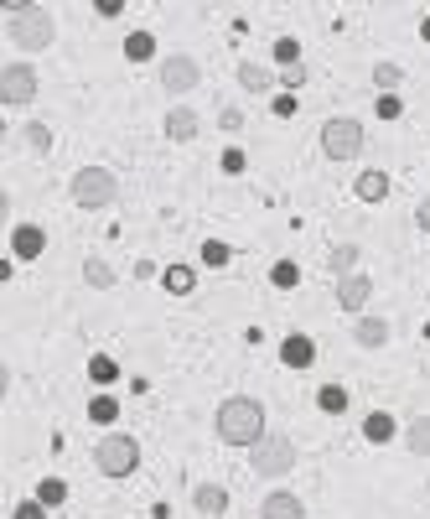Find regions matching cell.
Masks as SVG:
<instances>
[{"mask_svg": "<svg viewBox=\"0 0 430 519\" xmlns=\"http://www.w3.org/2000/svg\"><path fill=\"white\" fill-rule=\"evenodd\" d=\"M124 58H130V62H151V58H156V37H151V32H130Z\"/></svg>", "mask_w": 430, "mask_h": 519, "instance_id": "603a6c76", "label": "cell"}, {"mask_svg": "<svg viewBox=\"0 0 430 519\" xmlns=\"http://www.w3.org/2000/svg\"><path fill=\"white\" fill-rule=\"evenodd\" d=\"M16 519H47V509H41L37 498H26V504H16Z\"/></svg>", "mask_w": 430, "mask_h": 519, "instance_id": "e575fe53", "label": "cell"}, {"mask_svg": "<svg viewBox=\"0 0 430 519\" xmlns=\"http://www.w3.org/2000/svg\"><path fill=\"white\" fill-rule=\"evenodd\" d=\"M161 286L171 291V296H192V286H197V270H192V265H166V270H161Z\"/></svg>", "mask_w": 430, "mask_h": 519, "instance_id": "ac0fdd59", "label": "cell"}, {"mask_svg": "<svg viewBox=\"0 0 430 519\" xmlns=\"http://www.w3.org/2000/svg\"><path fill=\"white\" fill-rule=\"evenodd\" d=\"M260 519H306V504L296 494H286V488H275V494L260 504Z\"/></svg>", "mask_w": 430, "mask_h": 519, "instance_id": "4fadbf2b", "label": "cell"}, {"mask_svg": "<svg viewBox=\"0 0 430 519\" xmlns=\"http://www.w3.org/2000/svg\"><path fill=\"white\" fill-rule=\"evenodd\" d=\"M352 192H358L363 203H384V198H389V177H384V171L373 166V171H363V177L352 182Z\"/></svg>", "mask_w": 430, "mask_h": 519, "instance_id": "e0dca14e", "label": "cell"}, {"mask_svg": "<svg viewBox=\"0 0 430 519\" xmlns=\"http://www.w3.org/2000/svg\"><path fill=\"white\" fill-rule=\"evenodd\" d=\"M21 135H26V145H32V151H37V156H47V151H52V130H47V125H26V130H21Z\"/></svg>", "mask_w": 430, "mask_h": 519, "instance_id": "83f0119b", "label": "cell"}, {"mask_svg": "<svg viewBox=\"0 0 430 519\" xmlns=\"http://www.w3.org/2000/svg\"><path fill=\"white\" fill-rule=\"evenodd\" d=\"M316 405H322L327 415H343V411H348V390H343V385H322Z\"/></svg>", "mask_w": 430, "mask_h": 519, "instance_id": "d4e9b609", "label": "cell"}, {"mask_svg": "<svg viewBox=\"0 0 430 519\" xmlns=\"http://www.w3.org/2000/svg\"><path fill=\"white\" fill-rule=\"evenodd\" d=\"M161 130L177 145H187V141H197V135H203V120H197V109H192V104H171V109H166V120H161Z\"/></svg>", "mask_w": 430, "mask_h": 519, "instance_id": "9c48e42d", "label": "cell"}, {"mask_svg": "<svg viewBox=\"0 0 430 519\" xmlns=\"http://www.w3.org/2000/svg\"><path fill=\"white\" fill-rule=\"evenodd\" d=\"M203 260H207V265H228V245H224V239H207Z\"/></svg>", "mask_w": 430, "mask_h": 519, "instance_id": "1f68e13d", "label": "cell"}, {"mask_svg": "<svg viewBox=\"0 0 430 519\" xmlns=\"http://www.w3.org/2000/svg\"><path fill=\"white\" fill-rule=\"evenodd\" d=\"M83 281H88L94 291H109V286H114V265L99 260V255H88V260H83Z\"/></svg>", "mask_w": 430, "mask_h": 519, "instance_id": "ffe728a7", "label": "cell"}, {"mask_svg": "<svg viewBox=\"0 0 430 519\" xmlns=\"http://www.w3.org/2000/svg\"><path fill=\"white\" fill-rule=\"evenodd\" d=\"M192 509L207 514V519L228 514V488H224V483H197V488H192Z\"/></svg>", "mask_w": 430, "mask_h": 519, "instance_id": "7c38bea8", "label": "cell"}, {"mask_svg": "<svg viewBox=\"0 0 430 519\" xmlns=\"http://www.w3.org/2000/svg\"><path fill=\"white\" fill-rule=\"evenodd\" d=\"M275 62H280V73H286V68H296V62H301V42L280 37V42H275Z\"/></svg>", "mask_w": 430, "mask_h": 519, "instance_id": "f1b7e54d", "label": "cell"}, {"mask_svg": "<svg viewBox=\"0 0 430 519\" xmlns=\"http://www.w3.org/2000/svg\"><path fill=\"white\" fill-rule=\"evenodd\" d=\"M275 83H280L275 68H265V62H239V88H244V94H275Z\"/></svg>", "mask_w": 430, "mask_h": 519, "instance_id": "8fae6325", "label": "cell"}, {"mask_svg": "<svg viewBox=\"0 0 430 519\" xmlns=\"http://www.w3.org/2000/svg\"><path fill=\"white\" fill-rule=\"evenodd\" d=\"M88 379H99V385H109V379H120V364H114V358H88Z\"/></svg>", "mask_w": 430, "mask_h": 519, "instance_id": "4dcf8cb0", "label": "cell"}, {"mask_svg": "<svg viewBox=\"0 0 430 519\" xmlns=\"http://www.w3.org/2000/svg\"><path fill=\"white\" fill-rule=\"evenodd\" d=\"M94 11H99L104 21H114V16H120V11H124V5H120V0H99V5H94Z\"/></svg>", "mask_w": 430, "mask_h": 519, "instance_id": "74e56055", "label": "cell"}, {"mask_svg": "<svg viewBox=\"0 0 430 519\" xmlns=\"http://www.w3.org/2000/svg\"><path fill=\"white\" fill-rule=\"evenodd\" d=\"M11 11V42H16L21 52H47L52 47V37H58V21H52V11L47 5H26V0H11L5 5Z\"/></svg>", "mask_w": 430, "mask_h": 519, "instance_id": "7a4b0ae2", "label": "cell"}, {"mask_svg": "<svg viewBox=\"0 0 430 519\" xmlns=\"http://www.w3.org/2000/svg\"><path fill=\"white\" fill-rule=\"evenodd\" d=\"M358 260H363V249H358V245H337L327 265H332V275H337V281H348V275H358Z\"/></svg>", "mask_w": 430, "mask_h": 519, "instance_id": "d6986e66", "label": "cell"}, {"mask_svg": "<svg viewBox=\"0 0 430 519\" xmlns=\"http://www.w3.org/2000/svg\"><path fill=\"white\" fill-rule=\"evenodd\" d=\"M363 125L358 120H348V115H337V120H327L322 125V156L327 162H358L363 156Z\"/></svg>", "mask_w": 430, "mask_h": 519, "instance_id": "5b68a950", "label": "cell"}, {"mask_svg": "<svg viewBox=\"0 0 430 519\" xmlns=\"http://www.w3.org/2000/svg\"><path fill=\"white\" fill-rule=\"evenodd\" d=\"M280 83H286V88H301V83H306V62H296V68H286V73H280Z\"/></svg>", "mask_w": 430, "mask_h": 519, "instance_id": "d6a6232c", "label": "cell"}, {"mask_svg": "<svg viewBox=\"0 0 430 519\" xmlns=\"http://www.w3.org/2000/svg\"><path fill=\"white\" fill-rule=\"evenodd\" d=\"M420 32H425V42H430V16H425V26H420Z\"/></svg>", "mask_w": 430, "mask_h": 519, "instance_id": "ab89813d", "label": "cell"}, {"mask_svg": "<svg viewBox=\"0 0 430 519\" xmlns=\"http://www.w3.org/2000/svg\"><path fill=\"white\" fill-rule=\"evenodd\" d=\"M270 281H275L280 291H286V286H301V265H296V260H280V265L270 270Z\"/></svg>", "mask_w": 430, "mask_h": 519, "instance_id": "f546056e", "label": "cell"}, {"mask_svg": "<svg viewBox=\"0 0 430 519\" xmlns=\"http://www.w3.org/2000/svg\"><path fill=\"white\" fill-rule=\"evenodd\" d=\"M415 224H420V228H425V234H430V192H425V198H420V203H415Z\"/></svg>", "mask_w": 430, "mask_h": 519, "instance_id": "d590c367", "label": "cell"}, {"mask_svg": "<svg viewBox=\"0 0 430 519\" xmlns=\"http://www.w3.org/2000/svg\"><path fill=\"white\" fill-rule=\"evenodd\" d=\"M373 301V281L358 270V275H348V281H337V307L352 311V317H363V307Z\"/></svg>", "mask_w": 430, "mask_h": 519, "instance_id": "30bf717a", "label": "cell"}, {"mask_svg": "<svg viewBox=\"0 0 430 519\" xmlns=\"http://www.w3.org/2000/svg\"><path fill=\"white\" fill-rule=\"evenodd\" d=\"M62 498H68V483H62V477H41V488H37L41 509H52V504H62Z\"/></svg>", "mask_w": 430, "mask_h": 519, "instance_id": "484cf974", "label": "cell"}, {"mask_svg": "<svg viewBox=\"0 0 430 519\" xmlns=\"http://www.w3.org/2000/svg\"><path fill=\"white\" fill-rule=\"evenodd\" d=\"M224 171H244V151H224Z\"/></svg>", "mask_w": 430, "mask_h": 519, "instance_id": "f35d334b", "label": "cell"}, {"mask_svg": "<svg viewBox=\"0 0 430 519\" xmlns=\"http://www.w3.org/2000/svg\"><path fill=\"white\" fill-rule=\"evenodd\" d=\"M254 473H265V477H280V473H290L296 468V441H290L286 431H270L260 447H254Z\"/></svg>", "mask_w": 430, "mask_h": 519, "instance_id": "52a82bcc", "label": "cell"}, {"mask_svg": "<svg viewBox=\"0 0 430 519\" xmlns=\"http://www.w3.org/2000/svg\"><path fill=\"white\" fill-rule=\"evenodd\" d=\"M399 83H405V68H399V62H379V68H373V88H399Z\"/></svg>", "mask_w": 430, "mask_h": 519, "instance_id": "4316f807", "label": "cell"}, {"mask_svg": "<svg viewBox=\"0 0 430 519\" xmlns=\"http://www.w3.org/2000/svg\"><path fill=\"white\" fill-rule=\"evenodd\" d=\"M41 94V79L32 62H5L0 68V104H11V109H26V104Z\"/></svg>", "mask_w": 430, "mask_h": 519, "instance_id": "8992f818", "label": "cell"}, {"mask_svg": "<svg viewBox=\"0 0 430 519\" xmlns=\"http://www.w3.org/2000/svg\"><path fill=\"white\" fill-rule=\"evenodd\" d=\"M197 83H203V68H197V58L171 52V58L161 62V88H166V94H192Z\"/></svg>", "mask_w": 430, "mask_h": 519, "instance_id": "ba28073f", "label": "cell"}, {"mask_svg": "<svg viewBox=\"0 0 430 519\" xmlns=\"http://www.w3.org/2000/svg\"><path fill=\"white\" fill-rule=\"evenodd\" d=\"M363 436H369L373 447H384V441H394V415H384V411H373L369 421H363Z\"/></svg>", "mask_w": 430, "mask_h": 519, "instance_id": "7402d4cb", "label": "cell"}, {"mask_svg": "<svg viewBox=\"0 0 430 519\" xmlns=\"http://www.w3.org/2000/svg\"><path fill=\"white\" fill-rule=\"evenodd\" d=\"M94 468H99L104 477H130L135 468H141V441H135L130 431L99 436V447H94Z\"/></svg>", "mask_w": 430, "mask_h": 519, "instance_id": "277c9868", "label": "cell"}, {"mask_svg": "<svg viewBox=\"0 0 430 519\" xmlns=\"http://www.w3.org/2000/svg\"><path fill=\"white\" fill-rule=\"evenodd\" d=\"M405 447L415 457H430V415H415L410 426H405Z\"/></svg>", "mask_w": 430, "mask_h": 519, "instance_id": "44dd1931", "label": "cell"}, {"mask_svg": "<svg viewBox=\"0 0 430 519\" xmlns=\"http://www.w3.org/2000/svg\"><path fill=\"white\" fill-rule=\"evenodd\" d=\"M68 198L78 208H88V213H94V208H109L120 198V177H114L109 166H78L73 182H68Z\"/></svg>", "mask_w": 430, "mask_h": 519, "instance_id": "3957f363", "label": "cell"}, {"mask_svg": "<svg viewBox=\"0 0 430 519\" xmlns=\"http://www.w3.org/2000/svg\"><path fill=\"white\" fill-rule=\"evenodd\" d=\"M275 115H280V120H290V115H296V94H280V99H275Z\"/></svg>", "mask_w": 430, "mask_h": 519, "instance_id": "8d00e7d4", "label": "cell"}, {"mask_svg": "<svg viewBox=\"0 0 430 519\" xmlns=\"http://www.w3.org/2000/svg\"><path fill=\"white\" fill-rule=\"evenodd\" d=\"M280 364H286V369H311V364H316V343L301 338V332H290L286 343H280Z\"/></svg>", "mask_w": 430, "mask_h": 519, "instance_id": "5bb4252c", "label": "cell"}, {"mask_svg": "<svg viewBox=\"0 0 430 519\" xmlns=\"http://www.w3.org/2000/svg\"><path fill=\"white\" fill-rule=\"evenodd\" d=\"M379 120H399V99L394 94H379Z\"/></svg>", "mask_w": 430, "mask_h": 519, "instance_id": "836d02e7", "label": "cell"}, {"mask_svg": "<svg viewBox=\"0 0 430 519\" xmlns=\"http://www.w3.org/2000/svg\"><path fill=\"white\" fill-rule=\"evenodd\" d=\"M213 431H218V441L224 447H260L265 441V405L254 400V394H228L224 405H218V415H213Z\"/></svg>", "mask_w": 430, "mask_h": 519, "instance_id": "6da1fadb", "label": "cell"}, {"mask_svg": "<svg viewBox=\"0 0 430 519\" xmlns=\"http://www.w3.org/2000/svg\"><path fill=\"white\" fill-rule=\"evenodd\" d=\"M11 249H16V260H37L41 249H47V234H41L37 224H21L16 234H11Z\"/></svg>", "mask_w": 430, "mask_h": 519, "instance_id": "2e32d148", "label": "cell"}, {"mask_svg": "<svg viewBox=\"0 0 430 519\" xmlns=\"http://www.w3.org/2000/svg\"><path fill=\"white\" fill-rule=\"evenodd\" d=\"M114 415H120V400H114V394H94V400H88V421H99V426H109Z\"/></svg>", "mask_w": 430, "mask_h": 519, "instance_id": "cb8c5ba5", "label": "cell"}, {"mask_svg": "<svg viewBox=\"0 0 430 519\" xmlns=\"http://www.w3.org/2000/svg\"><path fill=\"white\" fill-rule=\"evenodd\" d=\"M352 338H358V348H384V343H389V322H384V317H358V322H352Z\"/></svg>", "mask_w": 430, "mask_h": 519, "instance_id": "9a60e30c", "label": "cell"}]
</instances>
